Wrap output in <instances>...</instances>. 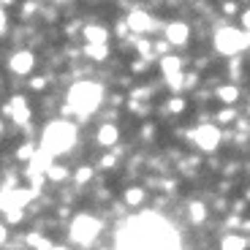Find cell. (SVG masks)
Listing matches in <instances>:
<instances>
[{"instance_id": "6", "label": "cell", "mask_w": 250, "mask_h": 250, "mask_svg": "<svg viewBox=\"0 0 250 250\" xmlns=\"http://www.w3.org/2000/svg\"><path fill=\"white\" fill-rule=\"evenodd\" d=\"M3 112H6L17 125H27V123H30V106H27V101L22 98V95H17V98L8 101L6 106H3Z\"/></svg>"}, {"instance_id": "21", "label": "cell", "mask_w": 250, "mask_h": 250, "mask_svg": "<svg viewBox=\"0 0 250 250\" xmlns=\"http://www.w3.org/2000/svg\"><path fill=\"white\" fill-rule=\"evenodd\" d=\"M3 215H6V223H22V218H25L22 209H8V212H3Z\"/></svg>"}, {"instance_id": "15", "label": "cell", "mask_w": 250, "mask_h": 250, "mask_svg": "<svg viewBox=\"0 0 250 250\" xmlns=\"http://www.w3.org/2000/svg\"><path fill=\"white\" fill-rule=\"evenodd\" d=\"M215 98H218L220 104H234V101L239 98V87H234V84H220V87L215 90Z\"/></svg>"}, {"instance_id": "8", "label": "cell", "mask_w": 250, "mask_h": 250, "mask_svg": "<svg viewBox=\"0 0 250 250\" xmlns=\"http://www.w3.org/2000/svg\"><path fill=\"white\" fill-rule=\"evenodd\" d=\"M33 65H36V55L27 49H19L11 55V60H8V68L14 71L17 76H27L33 71Z\"/></svg>"}, {"instance_id": "26", "label": "cell", "mask_w": 250, "mask_h": 250, "mask_svg": "<svg viewBox=\"0 0 250 250\" xmlns=\"http://www.w3.org/2000/svg\"><path fill=\"white\" fill-rule=\"evenodd\" d=\"M30 87H33V90H44V87H46V79H44V76H33V79H30Z\"/></svg>"}, {"instance_id": "3", "label": "cell", "mask_w": 250, "mask_h": 250, "mask_svg": "<svg viewBox=\"0 0 250 250\" xmlns=\"http://www.w3.org/2000/svg\"><path fill=\"white\" fill-rule=\"evenodd\" d=\"M101 229H104V223H101L98 218H93V215H87V212L76 215L74 223H71V231H68L71 234V242L84 245V248H87V245L101 234Z\"/></svg>"}, {"instance_id": "31", "label": "cell", "mask_w": 250, "mask_h": 250, "mask_svg": "<svg viewBox=\"0 0 250 250\" xmlns=\"http://www.w3.org/2000/svg\"><path fill=\"white\" fill-rule=\"evenodd\" d=\"M237 3H226V6H223V11H229V14H234V11H237Z\"/></svg>"}, {"instance_id": "10", "label": "cell", "mask_w": 250, "mask_h": 250, "mask_svg": "<svg viewBox=\"0 0 250 250\" xmlns=\"http://www.w3.org/2000/svg\"><path fill=\"white\" fill-rule=\"evenodd\" d=\"M82 38H84V44H93V46H101L109 41V30L101 25H84L82 27Z\"/></svg>"}, {"instance_id": "19", "label": "cell", "mask_w": 250, "mask_h": 250, "mask_svg": "<svg viewBox=\"0 0 250 250\" xmlns=\"http://www.w3.org/2000/svg\"><path fill=\"white\" fill-rule=\"evenodd\" d=\"M36 152H38V147H33V144H22V147H19V150H17V158H19V161H22V163H25V161L30 163Z\"/></svg>"}, {"instance_id": "4", "label": "cell", "mask_w": 250, "mask_h": 250, "mask_svg": "<svg viewBox=\"0 0 250 250\" xmlns=\"http://www.w3.org/2000/svg\"><path fill=\"white\" fill-rule=\"evenodd\" d=\"M248 44H250V36H245V33L237 30V27H223V30L215 33V49H218L220 55L234 57V55H239Z\"/></svg>"}, {"instance_id": "27", "label": "cell", "mask_w": 250, "mask_h": 250, "mask_svg": "<svg viewBox=\"0 0 250 250\" xmlns=\"http://www.w3.org/2000/svg\"><path fill=\"white\" fill-rule=\"evenodd\" d=\"M6 30H8V17L3 11V3H0V33H6Z\"/></svg>"}, {"instance_id": "17", "label": "cell", "mask_w": 250, "mask_h": 250, "mask_svg": "<svg viewBox=\"0 0 250 250\" xmlns=\"http://www.w3.org/2000/svg\"><path fill=\"white\" fill-rule=\"evenodd\" d=\"M144 188H128V190H125V204L128 207H139L144 201Z\"/></svg>"}, {"instance_id": "16", "label": "cell", "mask_w": 250, "mask_h": 250, "mask_svg": "<svg viewBox=\"0 0 250 250\" xmlns=\"http://www.w3.org/2000/svg\"><path fill=\"white\" fill-rule=\"evenodd\" d=\"M188 215H190L193 223H204V220H207V204H204V201H190Z\"/></svg>"}, {"instance_id": "9", "label": "cell", "mask_w": 250, "mask_h": 250, "mask_svg": "<svg viewBox=\"0 0 250 250\" xmlns=\"http://www.w3.org/2000/svg\"><path fill=\"white\" fill-rule=\"evenodd\" d=\"M163 36H166V41H169L171 46H182V44H188V38H190V27H188L185 22H169Z\"/></svg>"}, {"instance_id": "14", "label": "cell", "mask_w": 250, "mask_h": 250, "mask_svg": "<svg viewBox=\"0 0 250 250\" xmlns=\"http://www.w3.org/2000/svg\"><path fill=\"white\" fill-rule=\"evenodd\" d=\"M161 68H163V74H166V79H169V76H177V74H182V60L174 55H166L161 60Z\"/></svg>"}, {"instance_id": "30", "label": "cell", "mask_w": 250, "mask_h": 250, "mask_svg": "<svg viewBox=\"0 0 250 250\" xmlns=\"http://www.w3.org/2000/svg\"><path fill=\"white\" fill-rule=\"evenodd\" d=\"M6 239H8V231H6V226L0 223V245H6Z\"/></svg>"}, {"instance_id": "22", "label": "cell", "mask_w": 250, "mask_h": 250, "mask_svg": "<svg viewBox=\"0 0 250 250\" xmlns=\"http://www.w3.org/2000/svg\"><path fill=\"white\" fill-rule=\"evenodd\" d=\"M234 120H237V114L231 112V109H220L218 112V123L223 125V123H234Z\"/></svg>"}, {"instance_id": "32", "label": "cell", "mask_w": 250, "mask_h": 250, "mask_svg": "<svg viewBox=\"0 0 250 250\" xmlns=\"http://www.w3.org/2000/svg\"><path fill=\"white\" fill-rule=\"evenodd\" d=\"M245 199H250V188H248V193H245Z\"/></svg>"}, {"instance_id": "12", "label": "cell", "mask_w": 250, "mask_h": 250, "mask_svg": "<svg viewBox=\"0 0 250 250\" xmlns=\"http://www.w3.org/2000/svg\"><path fill=\"white\" fill-rule=\"evenodd\" d=\"M220 250H248V239L242 234H226L220 239Z\"/></svg>"}, {"instance_id": "33", "label": "cell", "mask_w": 250, "mask_h": 250, "mask_svg": "<svg viewBox=\"0 0 250 250\" xmlns=\"http://www.w3.org/2000/svg\"><path fill=\"white\" fill-rule=\"evenodd\" d=\"M52 250H65V248H52Z\"/></svg>"}, {"instance_id": "25", "label": "cell", "mask_w": 250, "mask_h": 250, "mask_svg": "<svg viewBox=\"0 0 250 250\" xmlns=\"http://www.w3.org/2000/svg\"><path fill=\"white\" fill-rule=\"evenodd\" d=\"M182 109H185V101H182V98H171V101H169V112H171V114L182 112Z\"/></svg>"}, {"instance_id": "7", "label": "cell", "mask_w": 250, "mask_h": 250, "mask_svg": "<svg viewBox=\"0 0 250 250\" xmlns=\"http://www.w3.org/2000/svg\"><path fill=\"white\" fill-rule=\"evenodd\" d=\"M125 25H128V30L131 33H150V30H155V19L150 17V14L147 11H131L128 14V17H125Z\"/></svg>"}, {"instance_id": "1", "label": "cell", "mask_w": 250, "mask_h": 250, "mask_svg": "<svg viewBox=\"0 0 250 250\" xmlns=\"http://www.w3.org/2000/svg\"><path fill=\"white\" fill-rule=\"evenodd\" d=\"M101 101H104V87L98 82H76L74 87L68 90V106L62 112L87 117V114H93L101 106Z\"/></svg>"}, {"instance_id": "5", "label": "cell", "mask_w": 250, "mask_h": 250, "mask_svg": "<svg viewBox=\"0 0 250 250\" xmlns=\"http://www.w3.org/2000/svg\"><path fill=\"white\" fill-rule=\"evenodd\" d=\"M190 139L204 152H212V150H218V144H220V128L218 125H201L199 131L190 133Z\"/></svg>"}, {"instance_id": "29", "label": "cell", "mask_w": 250, "mask_h": 250, "mask_svg": "<svg viewBox=\"0 0 250 250\" xmlns=\"http://www.w3.org/2000/svg\"><path fill=\"white\" fill-rule=\"evenodd\" d=\"M239 19H242V25L250 30V8H248V11H242V17H239Z\"/></svg>"}, {"instance_id": "20", "label": "cell", "mask_w": 250, "mask_h": 250, "mask_svg": "<svg viewBox=\"0 0 250 250\" xmlns=\"http://www.w3.org/2000/svg\"><path fill=\"white\" fill-rule=\"evenodd\" d=\"M74 180H76V185H87V182L93 180V166H79Z\"/></svg>"}, {"instance_id": "2", "label": "cell", "mask_w": 250, "mask_h": 250, "mask_svg": "<svg viewBox=\"0 0 250 250\" xmlns=\"http://www.w3.org/2000/svg\"><path fill=\"white\" fill-rule=\"evenodd\" d=\"M74 142H76V125H71L68 120H55L41 133V150L52 152V155L68 152L74 147Z\"/></svg>"}, {"instance_id": "13", "label": "cell", "mask_w": 250, "mask_h": 250, "mask_svg": "<svg viewBox=\"0 0 250 250\" xmlns=\"http://www.w3.org/2000/svg\"><path fill=\"white\" fill-rule=\"evenodd\" d=\"M84 57L93 62H104L109 57V44H101V46H93V44H84Z\"/></svg>"}, {"instance_id": "23", "label": "cell", "mask_w": 250, "mask_h": 250, "mask_svg": "<svg viewBox=\"0 0 250 250\" xmlns=\"http://www.w3.org/2000/svg\"><path fill=\"white\" fill-rule=\"evenodd\" d=\"M169 41H166V38H163V41H155V44H152V49H155V55H163L166 57V52H169Z\"/></svg>"}, {"instance_id": "18", "label": "cell", "mask_w": 250, "mask_h": 250, "mask_svg": "<svg viewBox=\"0 0 250 250\" xmlns=\"http://www.w3.org/2000/svg\"><path fill=\"white\" fill-rule=\"evenodd\" d=\"M68 174L71 171L65 169V166H60V163H55L49 171H46V180H52V182H62V180H68Z\"/></svg>"}, {"instance_id": "24", "label": "cell", "mask_w": 250, "mask_h": 250, "mask_svg": "<svg viewBox=\"0 0 250 250\" xmlns=\"http://www.w3.org/2000/svg\"><path fill=\"white\" fill-rule=\"evenodd\" d=\"M182 84H185V76H182V74L169 76V87H171V90H182Z\"/></svg>"}, {"instance_id": "28", "label": "cell", "mask_w": 250, "mask_h": 250, "mask_svg": "<svg viewBox=\"0 0 250 250\" xmlns=\"http://www.w3.org/2000/svg\"><path fill=\"white\" fill-rule=\"evenodd\" d=\"M114 163H117V158H114V155H106L104 161H101V166H104V169H109V166H114Z\"/></svg>"}, {"instance_id": "11", "label": "cell", "mask_w": 250, "mask_h": 250, "mask_svg": "<svg viewBox=\"0 0 250 250\" xmlns=\"http://www.w3.org/2000/svg\"><path fill=\"white\" fill-rule=\"evenodd\" d=\"M120 139V131H117V125L112 123H104L98 128V144H104V147H114Z\"/></svg>"}, {"instance_id": "34", "label": "cell", "mask_w": 250, "mask_h": 250, "mask_svg": "<svg viewBox=\"0 0 250 250\" xmlns=\"http://www.w3.org/2000/svg\"><path fill=\"white\" fill-rule=\"evenodd\" d=\"M0 133H3V123H0Z\"/></svg>"}]
</instances>
